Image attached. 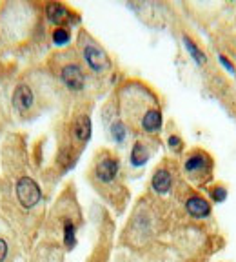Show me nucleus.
<instances>
[{
	"instance_id": "f257e3e1",
	"label": "nucleus",
	"mask_w": 236,
	"mask_h": 262,
	"mask_svg": "<svg viewBox=\"0 0 236 262\" xmlns=\"http://www.w3.org/2000/svg\"><path fill=\"white\" fill-rule=\"evenodd\" d=\"M45 191L24 131L0 142V221L18 238L26 255L38 242L45 219Z\"/></svg>"
},
{
	"instance_id": "f03ea898",
	"label": "nucleus",
	"mask_w": 236,
	"mask_h": 262,
	"mask_svg": "<svg viewBox=\"0 0 236 262\" xmlns=\"http://www.w3.org/2000/svg\"><path fill=\"white\" fill-rule=\"evenodd\" d=\"M45 42V22L40 2H0V62L15 64L33 57Z\"/></svg>"
},
{
	"instance_id": "7ed1b4c3",
	"label": "nucleus",
	"mask_w": 236,
	"mask_h": 262,
	"mask_svg": "<svg viewBox=\"0 0 236 262\" xmlns=\"http://www.w3.org/2000/svg\"><path fill=\"white\" fill-rule=\"evenodd\" d=\"M113 97L131 133L140 139L158 140L163 127V111L162 98L155 88L140 78H126L118 84Z\"/></svg>"
},
{
	"instance_id": "20e7f679",
	"label": "nucleus",
	"mask_w": 236,
	"mask_h": 262,
	"mask_svg": "<svg viewBox=\"0 0 236 262\" xmlns=\"http://www.w3.org/2000/svg\"><path fill=\"white\" fill-rule=\"evenodd\" d=\"M175 215L173 208L163 199L146 193L134 202L127 222L120 233V246L138 253L160 242L163 235L171 231Z\"/></svg>"
},
{
	"instance_id": "39448f33",
	"label": "nucleus",
	"mask_w": 236,
	"mask_h": 262,
	"mask_svg": "<svg viewBox=\"0 0 236 262\" xmlns=\"http://www.w3.org/2000/svg\"><path fill=\"white\" fill-rule=\"evenodd\" d=\"M57 84L45 66L31 64L15 75L9 88V110L13 122L29 124L51 110Z\"/></svg>"
},
{
	"instance_id": "423d86ee",
	"label": "nucleus",
	"mask_w": 236,
	"mask_h": 262,
	"mask_svg": "<svg viewBox=\"0 0 236 262\" xmlns=\"http://www.w3.org/2000/svg\"><path fill=\"white\" fill-rule=\"evenodd\" d=\"M91 102L75 104L60 119L55 129L57 137V151H55L51 169L58 175H64L73 168L80 159L82 151L91 140Z\"/></svg>"
},
{
	"instance_id": "0eeeda50",
	"label": "nucleus",
	"mask_w": 236,
	"mask_h": 262,
	"mask_svg": "<svg viewBox=\"0 0 236 262\" xmlns=\"http://www.w3.org/2000/svg\"><path fill=\"white\" fill-rule=\"evenodd\" d=\"M87 180L95 193L116 215L126 211L131 193L124 179V166L118 153H114L111 147L97 149L87 169Z\"/></svg>"
},
{
	"instance_id": "6e6552de",
	"label": "nucleus",
	"mask_w": 236,
	"mask_h": 262,
	"mask_svg": "<svg viewBox=\"0 0 236 262\" xmlns=\"http://www.w3.org/2000/svg\"><path fill=\"white\" fill-rule=\"evenodd\" d=\"M84 224V215L78 204L73 184L58 193L55 204L45 213L42 224V238L60 246L64 251H73L78 244V231Z\"/></svg>"
},
{
	"instance_id": "1a4fd4ad",
	"label": "nucleus",
	"mask_w": 236,
	"mask_h": 262,
	"mask_svg": "<svg viewBox=\"0 0 236 262\" xmlns=\"http://www.w3.org/2000/svg\"><path fill=\"white\" fill-rule=\"evenodd\" d=\"M45 70L53 77L57 90H62L67 97L78 98V102L84 104L86 95L89 91V75L84 70L80 58L75 48L57 49L49 55L45 60Z\"/></svg>"
},
{
	"instance_id": "9d476101",
	"label": "nucleus",
	"mask_w": 236,
	"mask_h": 262,
	"mask_svg": "<svg viewBox=\"0 0 236 262\" xmlns=\"http://www.w3.org/2000/svg\"><path fill=\"white\" fill-rule=\"evenodd\" d=\"M73 48L91 80L98 82V84H106L113 77L114 62L111 58L109 51L87 29L84 28L78 29L77 42H75Z\"/></svg>"
},
{
	"instance_id": "9b49d317",
	"label": "nucleus",
	"mask_w": 236,
	"mask_h": 262,
	"mask_svg": "<svg viewBox=\"0 0 236 262\" xmlns=\"http://www.w3.org/2000/svg\"><path fill=\"white\" fill-rule=\"evenodd\" d=\"M173 196H175L176 206H180V209H182V215L175 217V221H183L185 217L189 221H205L211 217V202L195 189L178 184Z\"/></svg>"
},
{
	"instance_id": "f8f14e48",
	"label": "nucleus",
	"mask_w": 236,
	"mask_h": 262,
	"mask_svg": "<svg viewBox=\"0 0 236 262\" xmlns=\"http://www.w3.org/2000/svg\"><path fill=\"white\" fill-rule=\"evenodd\" d=\"M182 173L193 186H205L213 177V159L204 149H191L182 162Z\"/></svg>"
},
{
	"instance_id": "ddd939ff",
	"label": "nucleus",
	"mask_w": 236,
	"mask_h": 262,
	"mask_svg": "<svg viewBox=\"0 0 236 262\" xmlns=\"http://www.w3.org/2000/svg\"><path fill=\"white\" fill-rule=\"evenodd\" d=\"M42 15L48 28L57 29L65 28L71 29L77 24H80V13L73 9L65 2H57V0H49V2H40Z\"/></svg>"
},
{
	"instance_id": "4468645a",
	"label": "nucleus",
	"mask_w": 236,
	"mask_h": 262,
	"mask_svg": "<svg viewBox=\"0 0 236 262\" xmlns=\"http://www.w3.org/2000/svg\"><path fill=\"white\" fill-rule=\"evenodd\" d=\"M176 186H178V171H176L175 162H171L169 159H163L151 173L149 191L163 199L167 195H173Z\"/></svg>"
},
{
	"instance_id": "2eb2a0df",
	"label": "nucleus",
	"mask_w": 236,
	"mask_h": 262,
	"mask_svg": "<svg viewBox=\"0 0 236 262\" xmlns=\"http://www.w3.org/2000/svg\"><path fill=\"white\" fill-rule=\"evenodd\" d=\"M11 66L0 62V142L11 131L13 117L9 110V88H11Z\"/></svg>"
},
{
	"instance_id": "dca6fc26",
	"label": "nucleus",
	"mask_w": 236,
	"mask_h": 262,
	"mask_svg": "<svg viewBox=\"0 0 236 262\" xmlns=\"http://www.w3.org/2000/svg\"><path fill=\"white\" fill-rule=\"evenodd\" d=\"M127 262H182V258L173 250V246L158 242V244L151 246L147 250L133 253L131 260H127Z\"/></svg>"
},
{
	"instance_id": "f3484780",
	"label": "nucleus",
	"mask_w": 236,
	"mask_h": 262,
	"mask_svg": "<svg viewBox=\"0 0 236 262\" xmlns=\"http://www.w3.org/2000/svg\"><path fill=\"white\" fill-rule=\"evenodd\" d=\"M22 257H28L22 250L20 242L8 228L0 229V262H20Z\"/></svg>"
},
{
	"instance_id": "a211bd4d",
	"label": "nucleus",
	"mask_w": 236,
	"mask_h": 262,
	"mask_svg": "<svg viewBox=\"0 0 236 262\" xmlns=\"http://www.w3.org/2000/svg\"><path fill=\"white\" fill-rule=\"evenodd\" d=\"M64 255L65 251L60 246L40 238L28 255V262H64Z\"/></svg>"
},
{
	"instance_id": "6ab92c4d",
	"label": "nucleus",
	"mask_w": 236,
	"mask_h": 262,
	"mask_svg": "<svg viewBox=\"0 0 236 262\" xmlns=\"http://www.w3.org/2000/svg\"><path fill=\"white\" fill-rule=\"evenodd\" d=\"M158 144V140H151V139H140L136 137L133 144H131L129 149V166L134 169L144 168L147 164V160L153 157L155 153V147Z\"/></svg>"
},
{
	"instance_id": "aec40b11",
	"label": "nucleus",
	"mask_w": 236,
	"mask_h": 262,
	"mask_svg": "<svg viewBox=\"0 0 236 262\" xmlns=\"http://www.w3.org/2000/svg\"><path fill=\"white\" fill-rule=\"evenodd\" d=\"M49 40H51L53 46H57L58 49L67 48L71 40V29H65V28L49 29Z\"/></svg>"
},
{
	"instance_id": "412c9836",
	"label": "nucleus",
	"mask_w": 236,
	"mask_h": 262,
	"mask_svg": "<svg viewBox=\"0 0 236 262\" xmlns=\"http://www.w3.org/2000/svg\"><path fill=\"white\" fill-rule=\"evenodd\" d=\"M182 40H183V46H185V49H187L189 53H191V57L195 58L196 64H198V66H204L205 62H207V57H205V53L198 48V46H196V42L193 40V38L189 37V35H183Z\"/></svg>"
},
{
	"instance_id": "4be33fe9",
	"label": "nucleus",
	"mask_w": 236,
	"mask_h": 262,
	"mask_svg": "<svg viewBox=\"0 0 236 262\" xmlns=\"http://www.w3.org/2000/svg\"><path fill=\"white\" fill-rule=\"evenodd\" d=\"M167 147L171 149L173 155H182L183 149H185V144H183V139L178 133H169V137H167Z\"/></svg>"
},
{
	"instance_id": "5701e85b",
	"label": "nucleus",
	"mask_w": 236,
	"mask_h": 262,
	"mask_svg": "<svg viewBox=\"0 0 236 262\" xmlns=\"http://www.w3.org/2000/svg\"><path fill=\"white\" fill-rule=\"evenodd\" d=\"M209 195H211V201L216 202V204H220L227 199V189L224 188L222 184H216L213 188H209Z\"/></svg>"
},
{
	"instance_id": "b1692460",
	"label": "nucleus",
	"mask_w": 236,
	"mask_h": 262,
	"mask_svg": "<svg viewBox=\"0 0 236 262\" xmlns=\"http://www.w3.org/2000/svg\"><path fill=\"white\" fill-rule=\"evenodd\" d=\"M220 62H222V64L225 66V68H227L229 71H231V73H234V68H232V64H231V62L227 60V58H225V57H220Z\"/></svg>"
},
{
	"instance_id": "393cba45",
	"label": "nucleus",
	"mask_w": 236,
	"mask_h": 262,
	"mask_svg": "<svg viewBox=\"0 0 236 262\" xmlns=\"http://www.w3.org/2000/svg\"><path fill=\"white\" fill-rule=\"evenodd\" d=\"M120 262H127V260H120Z\"/></svg>"
}]
</instances>
